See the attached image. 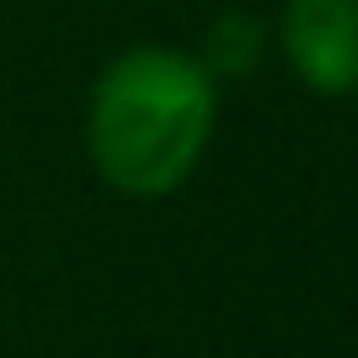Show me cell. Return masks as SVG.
<instances>
[{"label":"cell","mask_w":358,"mask_h":358,"mask_svg":"<svg viewBox=\"0 0 358 358\" xmlns=\"http://www.w3.org/2000/svg\"><path fill=\"white\" fill-rule=\"evenodd\" d=\"M213 129V78L179 56L140 45L117 56L90 106V151L112 190L162 196L173 190Z\"/></svg>","instance_id":"6da1fadb"},{"label":"cell","mask_w":358,"mask_h":358,"mask_svg":"<svg viewBox=\"0 0 358 358\" xmlns=\"http://www.w3.org/2000/svg\"><path fill=\"white\" fill-rule=\"evenodd\" d=\"M285 56L319 95L358 84V0H285Z\"/></svg>","instance_id":"7a4b0ae2"},{"label":"cell","mask_w":358,"mask_h":358,"mask_svg":"<svg viewBox=\"0 0 358 358\" xmlns=\"http://www.w3.org/2000/svg\"><path fill=\"white\" fill-rule=\"evenodd\" d=\"M229 34H241V39H246V34H252V22H246V17H229ZM213 50H224V34H218V28H213ZM218 62H224V67H246V50H241V45H229V56H218Z\"/></svg>","instance_id":"3957f363"}]
</instances>
